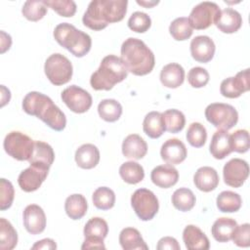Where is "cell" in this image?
Returning <instances> with one entry per match:
<instances>
[{
  "label": "cell",
  "mask_w": 250,
  "mask_h": 250,
  "mask_svg": "<svg viewBox=\"0 0 250 250\" xmlns=\"http://www.w3.org/2000/svg\"><path fill=\"white\" fill-rule=\"evenodd\" d=\"M81 249H105V245L103 239L96 238H85Z\"/></svg>",
  "instance_id": "681fc988"
},
{
  "label": "cell",
  "mask_w": 250,
  "mask_h": 250,
  "mask_svg": "<svg viewBox=\"0 0 250 250\" xmlns=\"http://www.w3.org/2000/svg\"><path fill=\"white\" fill-rule=\"evenodd\" d=\"M249 175L248 163L240 158H232L228 161L223 169L224 182L229 187L239 188L247 180Z\"/></svg>",
  "instance_id": "7c38bea8"
},
{
  "label": "cell",
  "mask_w": 250,
  "mask_h": 250,
  "mask_svg": "<svg viewBox=\"0 0 250 250\" xmlns=\"http://www.w3.org/2000/svg\"><path fill=\"white\" fill-rule=\"evenodd\" d=\"M44 71L52 84L61 86L66 84L71 79L73 67L71 62L65 56L55 53L47 58L44 64Z\"/></svg>",
  "instance_id": "8992f818"
},
{
  "label": "cell",
  "mask_w": 250,
  "mask_h": 250,
  "mask_svg": "<svg viewBox=\"0 0 250 250\" xmlns=\"http://www.w3.org/2000/svg\"><path fill=\"white\" fill-rule=\"evenodd\" d=\"M87 209V200L82 194L74 193L66 197L64 202V210L70 219L80 220L86 215Z\"/></svg>",
  "instance_id": "f546056e"
},
{
  "label": "cell",
  "mask_w": 250,
  "mask_h": 250,
  "mask_svg": "<svg viewBox=\"0 0 250 250\" xmlns=\"http://www.w3.org/2000/svg\"><path fill=\"white\" fill-rule=\"evenodd\" d=\"M183 240L188 250H207L210 242L206 234L196 226L188 225L183 231Z\"/></svg>",
  "instance_id": "d6986e66"
},
{
  "label": "cell",
  "mask_w": 250,
  "mask_h": 250,
  "mask_svg": "<svg viewBox=\"0 0 250 250\" xmlns=\"http://www.w3.org/2000/svg\"><path fill=\"white\" fill-rule=\"evenodd\" d=\"M215 43L207 35L195 36L190 42V54L193 60L198 62L206 63L215 55Z\"/></svg>",
  "instance_id": "2e32d148"
},
{
  "label": "cell",
  "mask_w": 250,
  "mask_h": 250,
  "mask_svg": "<svg viewBox=\"0 0 250 250\" xmlns=\"http://www.w3.org/2000/svg\"><path fill=\"white\" fill-rule=\"evenodd\" d=\"M209 150L216 159H224L232 151L230 146V135L228 131L218 130L213 134Z\"/></svg>",
  "instance_id": "d4e9b609"
},
{
  "label": "cell",
  "mask_w": 250,
  "mask_h": 250,
  "mask_svg": "<svg viewBox=\"0 0 250 250\" xmlns=\"http://www.w3.org/2000/svg\"><path fill=\"white\" fill-rule=\"evenodd\" d=\"M34 143L22 132L12 131L6 135L3 146L11 157L19 161H29L34 150Z\"/></svg>",
  "instance_id": "ba28073f"
},
{
  "label": "cell",
  "mask_w": 250,
  "mask_h": 250,
  "mask_svg": "<svg viewBox=\"0 0 250 250\" xmlns=\"http://www.w3.org/2000/svg\"><path fill=\"white\" fill-rule=\"evenodd\" d=\"M62 102L66 106L75 113H84L88 111L92 105V96L83 88L70 85L65 88L61 95Z\"/></svg>",
  "instance_id": "8fae6325"
},
{
  "label": "cell",
  "mask_w": 250,
  "mask_h": 250,
  "mask_svg": "<svg viewBox=\"0 0 250 250\" xmlns=\"http://www.w3.org/2000/svg\"><path fill=\"white\" fill-rule=\"evenodd\" d=\"M48 7L43 3V1H35L29 0L24 2L21 13L22 16L30 21H38L39 20L43 19L44 16L47 14Z\"/></svg>",
  "instance_id": "ab89813d"
},
{
  "label": "cell",
  "mask_w": 250,
  "mask_h": 250,
  "mask_svg": "<svg viewBox=\"0 0 250 250\" xmlns=\"http://www.w3.org/2000/svg\"><path fill=\"white\" fill-rule=\"evenodd\" d=\"M18 233L12 224L5 218L0 219V249L12 250L17 246Z\"/></svg>",
  "instance_id": "e575fe53"
},
{
  "label": "cell",
  "mask_w": 250,
  "mask_h": 250,
  "mask_svg": "<svg viewBox=\"0 0 250 250\" xmlns=\"http://www.w3.org/2000/svg\"><path fill=\"white\" fill-rule=\"evenodd\" d=\"M236 227L237 223L234 219L222 217L214 222L211 228V233L216 241L228 242L231 239L232 233Z\"/></svg>",
  "instance_id": "4316f807"
},
{
  "label": "cell",
  "mask_w": 250,
  "mask_h": 250,
  "mask_svg": "<svg viewBox=\"0 0 250 250\" xmlns=\"http://www.w3.org/2000/svg\"><path fill=\"white\" fill-rule=\"evenodd\" d=\"M205 117L219 130H229L238 121V112L234 106L224 103H213L205 108Z\"/></svg>",
  "instance_id": "52a82bcc"
},
{
  "label": "cell",
  "mask_w": 250,
  "mask_h": 250,
  "mask_svg": "<svg viewBox=\"0 0 250 250\" xmlns=\"http://www.w3.org/2000/svg\"><path fill=\"white\" fill-rule=\"evenodd\" d=\"M23 226L30 234H39L46 228V215L43 209L37 204L27 205L22 214Z\"/></svg>",
  "instance_id": "9a60e30c"
},
{
  "label": "cell",
  "mask_w": 250,
  "mask_h": 250,
  "mask_svg": "<svg viewBox=\"0 0 250 250\" xmlns=\"http://www.w3.org/2000/svg\"><path fill=\"white\" fill-rule=\"evenodd\" d=\"M43 3L64 18H71L76 13V4L72 0H44Z\"/></svg>",
  "instance_id": "b9f144b4"
},
{
  "label": "cell",
  "mask_w": 250,
  "mask_h": 250,
  "mask_svg": "<svg viewBox=\"0 0 250 250\" xmlns=\"http://www.w3.org/2000/svg\"><path fill=\"white\" fill-rule=\"evenodd\" d=\"M151 25L150 17L144 12H135L133 13L128 20V27L137 32L144 33L149 29Z\"/></svg>",
  "instance_id": "7bdbcfd3"
},
{
  "label": "cell",
  "mask_w": 250,
  "mask_h": 250,
  "mask_svg": "<svg viewBox=\"0 0 250 250\" xmlns=\"http://www.w3.org/2000/svg\"><path fill=\"white\" fill-rule=\"evenodd\" d=\"M32 250H39V249H57V244L55 240L52 238H44L34 243L31 247Z\"/></svg>",
  "instance_id": "f907efd6"
},
{
  "label": "cell",
  "mask_w": 250,
  "mask_h": 250,
  "mask_svg": "<svg viewBox=\"0 0 250 250\" xmlns=\"http://www.w3.org/2000/svg\"><path fill=\"white\" fill-rule=\"evenodd\" d=\"M143 130L146 135L151 139H157L161 137L166 131L162 113L158 111L148 112L144 118Z\"/></svg>",
  "instance_id": "f1b7e54d"
},
{
  "label": "cell",
  "mask_w": 250,
  "mask_h": 250,
  "mask_svg": "<svg viewBox=\"0 0 250 250\" xmlns=\"http://www.w3.org/2000/svg\"><path fill=\"white\" fill-rule=\"evenodd\" d=\"M147 152L146 141L138 134L128 135L122 143V153L126 158L142 159Z\"/></svg>",
  "instance_id": "44dd1931"
},
{
  "label": "cell",
  "mask_w": 250,
  "mask_h": 250,
  "mask_svg": "<svg viewBox=\"0 0 250 250\" xmlns=\"http://www.w3.org/2000/svg\"><path fill=\"white\" fill-rule=\"evenodd\" d=\"M49 169L37 165H32L21 171L18 178L20 188L25 192L38 189L48 176Z\"/></svg>",
  "instance_id": "5bb4252c"
},
{
  "label": "cell",
  "mask_w": 250,
  "mask_h": 250,
  "mask_svg": "<svg viewBox=\"0 0 250 250\" xmlns=\"http://www.w3.org/2000/svg\"><path fill=\"white\" fill-rule=\"evenodd\" d=\"M119 175L121 179L130 185H136L145 178V171L141 164L135 161H127L119 167Z\"/></svg>",
  "instance_id": "1f68e13d"
},
{
  "label": "cell",
  "mask_w": 250,
  "mask_h": 250,
  "mask_svg": "<svg viewBox=\"0 0 250 250\" xmlns=\"http://www.w3.org/2000/svg\"><path fill=\"white\" fill-rule=\"evenodd\" d=\"M214 23L223 33L230 34L236 32L241 27L242 17L236 10L226 8L221 10Z\"/></svg>",
  "instance_id": "ffe728a7"
},
{
  "label": "cell",
  "mask_w": 250,
  "mask_h": 250,
  "mask_svg": "<svg viewBox=\"0 0 250 250\" xmlns=\"http://www.w3.org/2000/svg\"><path fill=\"white\" fill-rule=\"evenodd\" d=\"M220 12L221 9L216 3L204 1L192 8L188 20L192 29H206L215 22Z\"/></svg>",
  "instance_id": "30bf717a"
},
{
  "label": "cell",
  "mask_w": 250,
  "mask_h": 250,
  "mask_svg": "<svg viewBox=\"0 0 250 250\" xmlns=\"http://www.w3.org/2000/svg\"><path fill=\"white\" fill-rule=\"evenodd\" d=\"M173 206L182 212L190 211L196 202V198L191 189L188 188H180L176 189L172 195Z\"/></svg>",
  "instance_id": "d6a6232c"
},
{
  "label": "cell",
  "mask_w": 250,
  "mask_h": 250,
  "mask_svg": "<svg viewBox=\"0 0 250 250\" xmlns=\"http://www.w3.org/2000/svg\"><path fill=\"white\" fill-rule=\"evenodd\" d=\"M185 80V69L177 63L171 62L164 65L160 71V81L164 87L175 89L180 87Z\"/></svg>",
  "instance_id": "cb8c5ba5"
},
{
  "label": "cell",
  "mask_w": 250,
  "mask_h": 250,
  "mask_svg": "<svg viewBox=\"0 0 250 250\" xmlns=\"http://www.w3.org/2000/svg\"><path fill=\"white\" fill-rule=\"evenodd\" d=\"M161 158L168 164L177 165L182 163L188 155V150L185 144L177 139L167 140L161 146L160 149Z\"/></svg>",
  "instance_id": "e0dca14e"
},
{
  "label": "cell",
  "mask_w": 250,
  "mask_h": 250,
  "mask_svg": "<svg viewBox=\"0 0 250 250\" xmlns=\"http://www.w3.org/2000/svg\"><path fill=\"white\" fill-rule=\"evenodd\" d=\"M231 239L238 247H249L250 245V225L248 223L237 225L235 228Z\"/></svg>",
  "instance_id": "7dc6e473"
},
{
  "label": "cell",
  "mask_w": 250,
  "mask_h": 250,
  "mask_svg": "<svg viewBox=\"0 0 250 250\" xmlns=\"http://www.w3.org/2000/svg\"><path fill=\"white\" fill-rule=\"evenodd\" d=\"M249 68L237 72L234 77L224 79L220 86V92L222 96L229 99L238 98L243 93L249 91Z\"/></svg>",
  "instance_id": "4fadbf2b"
},
{
  "label": "cell",
  "mask_w": 250,
  "mask_h": 250,
  "mask_svg": "<svg viewBox=\"0 0 250 250\" xmlns=\"http://www.w3.org/2000/svg\"><path fill=\"white\" fill-rule=\"evenodd\" d=\"M119 243L124 250H147L148 246L135 228H125L119 233Z\"/></svg>",
  "instance_id": "83f0119b"
},
{
  "label": "cell",
  "mask_w": 250,
  "mask_h": 250,
  "mask_svg": "<svg viewBox=\"0 0 250 250\" xmlns=\"http://www.w3.org/2000/svg\"><path fill=\"white\" fill-rule=\"evenodd\" d=\"M219 175L217 171L209 166H203L196 170L193 176L195 187L204 192L214 190L219 185Z\"/></svg>",
  "instance_id": "7402d4cb"
},
{
  "label": "cell",
  "mask_w": 250,
  "mask_h": 250,
  "mask_svg": "<svg viewBox=\"0 0 250 250\" xmlns=\"http://www.w3.org/2000/svg\"><path fill=\"white\" fill-rule=\"evenodd\" d=\"M208 71L200 66L192 67L188 73V82L193 88H202L209 82Z\"/></svg>",
  "instance_id": "bcb514c9"
},
{
  "label": "cell",
  "mask_w": 250,
  "mask_h": 250,
  "mask_svg": "<svg viewBox=\"0 0 250 250\" xmlns=\"http://www.w3.org/2000/svg\"><path fill=\"white\" fill-rule=\"evenodd\" d=\"M75 162L82 169H92L99 164L100 151L93 144H84L75 151Z\"/></svg>",
  "instance_id": "603a6c76"
},
{
  "label": "cell",
  "mask_w": 250,
  "mask_h": 250,
  "mask_svg": "<svg viewBox=\"0 0 250 250\" xmlns=\"http://www.w3.org/2000/svg\"><path fill=\"white\" fill-rule=\"evenodd\" d=\"M121 61L128 72L137 76L150 73L155 64L152 51L141 39L129 37L121 45Z\"/></svg>",
  "instance_id": "3957f363"
},
{
  "label": "cell",
  "mask_w": 250,
  "mask_h": 250,
  "mask_svg": "<svg viewBox=\"0 0 250 250\" xmlns=\"http://www.w3.org/2000/svg\"><path fill=\"white\" fill-rule=\"evenodd\" d=\"M98 113L103 120L115 122L122 114V105L114 99H104L98 105Z\"/></svg>",
  "instance_id": "4dcf8cb0"
},
{
  "label": "cell",
  "mask_w": 250,
  "mask_h": 250,
  "mask_svg": "<svg viewBox=\"0 0 250 250\" xmlns=\"http://www.w3.org/2000/svg\"><path fill=\"white\" fill-rule=\"evenodd\" d=\"M186 138L191 146L201 147L206 143L207 131L201 123L193 122L188 126Z\"/></svg>",
  "instance_id": "60d3db41"
},
{
  "label": "cell",
  "mask_w": 250,
  "mask_h": 250,
  "mask_svg": "<svg viewBox=\"0 0 250 250\" xmlns=\"http://www.w3.org/2000/svg\"><path fill=\"white\" fill-rule=\"evenodd\" d=\"M230 146L232 151L238 153H244L248 151L250 146L248 131L245 129H239L233 132L230 135Z\"/></svg>",
  "instance_id": "ee69618b"
},
{
  "label": "cell",
  "mask_w": 250,
  "mask_h": 250,
  "mask_svg": "<svg viewBox=\"0 0 250 250\" xmlns=\"http://www.w3.org/2000/svg\"><path fill=\"white\" fill-rule=\"evenodd\" d=\"M53 34L62 47L77 58L84 57L91 50L92 39L90 35L68 22L59 23L55 27Z\"/></svg>",
  "instance_id": "5b68a950"
},
{
  "label": "cell",
  "mask_w": 250,
  "mask_h": 250,
  "mask_svg": "<svg viewBox=\"0 0 250 250\" xmlns=\"http://www.w3.org/2000/svg\"><path fill=\"white\" fill-rule=\"evenodd\" d=\"M128 71L121 59L115 55L105 56L99 68L91 75L90 84L96 91H109L117 83L127 78Z\"/></svg>",
  "instance_id": "277c9868"
},
{
  "label": "cell",
  "mask_w": 250,
  "mask_h": 250,
  "mask_svg": "<svg viewBox=\"0 0 250 250\" xmlns=\"http://www.w3.org/2000/svg\"><path fill=\"white\" fill-rule=\"evenodd\" d=\"M0 209L7 210L12 206L15 197V190L12 183L4 178L0 180Z\"/></svg>",
  "instance_id": "f6af8a7d"
},
{
  "label": "cell",
  "mask_w": 250,
  "mask_h": 250,
  "mask_svg": "<svg viewBox=\"0 0 250 250\" xmlns=\"http://www.w3.org/2000/svg\"><path fill=\"white\" fill-rule=\"evenodd\" d=\"M171 36L177 41H184L192 35V28L188 22V18L181 17L175 19L169 26Z\"/></svg>",
  "instance_id": "f35d334b"
},
{
  "label": "cell",
  "mask_w": 250,
  "mask_h": 250,
  "mask_svg": "<svg viewBox=\"0 0 250 250\" xmlns=\"http://www.w3.org/2000/svg\"><path fill=\"white\" fill-rule=\"evenodd\" d=\"M6 39V33L2 30L1 31V53H5L7 50L10 49L12 45V38H9L8 40Z\"/></svg>",
  "instance_id": "816d5d0a"
},
{
  "label": "cell",
  "mask_w": 250,
  "mask_h": 250,
  "mask_svg": "<svg viewBox=\"0 0 250 250\" xmlns=\"http://www.w3.org/2000/svg\"><path fill=\"white\" fill-rule=\"evenodd\" d=\"M55 160V152L52 146L42 141H35L34 150L29 163L50 169Z\"/></svg>",
  "instance_id": "484cf974"
},
{
  "label": "cell",
  "mask_w": 250,
  "mask_h": 250,
  "mask_svg": "<svg viewBox=\"0 0 250 250\" xmlns=\"http://www.w3.org/2000/svg\"><path fill=\"white\" fill-rule=\"evenodd\" d=\"M83 232L85 238H96L104 240L108 233V226L103 218L93 217L86 223Z\"/></svg>",
  "instance_id": "d590c367"
},
{
  "label": "cell",
  "mask_w": 250,
  "mask_h": 250,
  "mask_svg": "<svg viewBox=\"0 0 250 250\" xmlns=\"http://www.w3.org/2000/svg\"><path fill=\"white\" fill-rule=\"evenodd\" d=\"M156 248L157 250H180L181 246L176 238L165 236L159 239Z\"/></svg>",
  "instance_id": "c3c4849f"
},
{
  "label": "cell",
  "mask_w": 250,
  "mask_h": 250,
  "mask_svg": "<svg viewBox=\"0 0 250 250\" xmlns=\"http://www.w3.org/2000/svg\"><path fill=\"white\" fill-rule=\"evenodd\" d=\"M217 207L221 212L233 213L240 209L242 199L240 195L234 191L225 190L222 191L216 199Z\"/></svg>",
  "instance_id": "836d02e7"
},
{
  "label": "cell",
  "mask_w": 250,
  "mask_h": 250,
  "mask_svg": "<svg viewBox=\"0 0 250 250\" xmlns=\"http://www.w3.org/2000/svg\"><path fill=\"white\" fill-rule=\"evenodd\" d=\"M25 113L36 116L55 131H62L66 125L64 113L52 99L40 92L32 91L25 95L21 104Z\"/></svg>",
  "instance_id": "7a4b0ae2"
},
{
  "label": "cell",
  "mask_w": 250,
  "mask_h": 250,
  "mask_svg": "<svg viewBox=\"0 0 250 250\" xmlns=\"http://www.w3.org/2000/svg\"><path fill=\"white\" fill-rule=\"evenodd\" d=\"M136 2H137V4H139L145 8H147V9L152 8L153 6H155L159 3V1H140V0H137Z\"/></svg>",
  "instance_id": "f5cc1de1"
},
{
  "label": "cell",
  "mask_w": 250,
  "mask_h": 250,
  "mask_svg": "<svg viewBox=\"0 0 250 250\" xmlns=\"http://www.w3.org/2000/svg\"><path fill=\"white\" fill-rule=\"evenodd\" d=\"M131 205L142 221H150L157 214L159 202L156 195L147 188H138L131 196Z\"/></svg>",
  "instance_id": "9c48e42d"
},
{
  "label": "cell",
  "mask_w": 250,
  "mask_h": 250,
  "mask_svg": "<svg viewBox=\"0 0 250 250\" xmlns=\"http://www.w3.org/2000/svg\"><path fill=\"white\" fill-rule=\"evenodd\" d=\"M166 131L176 134L181 132L186 124V117L184 113L178 109H167L162 113Z\"/></svg>",
  "instance_id": "8d00e7d4"
},
{
  "label": "cell",
  "mask_w": 250,
  "mask_h": 250,
  "mask_svg": "<svg viewBox=\"0 0 250 250\" xmlns=\"http://www.w3.org/2000/svg\"><path fill=\"white\" fill-rule=\"evenodd\" d=\"M150 179L155 186L162 188H169L177 184L179 172L171 164H162L152 169Z\"/></svg>",
  "instance_id": "ac0fdd59"
},
{
  "label": "cell",
  "mask_w": 250,
  "mask_h": 250,
  "mask_svg": "<svg viewBox=\"0 0 250 250\" xmlns=\"http://www.w3.org/2000/svg\"><path fill=\"white\" fill-rule=\"evenodd\" d=\"M94 205L100 210H109L114 206L115 193L107 187L98 188L92 195Z\"/></svg>",
  "instance_id": "74e56055"
},
{
  "label": "cell",
  "mask_w": 250,
  "mask_h": 250,
  "mask_svg": "<svg viewBox=\"0 0 250 250\" xmlns=\"http://www.w3.org/2000/svg\"><path fill=\"white\" fill-rule=\"evenodd\" d=\"M127 6V0H93L83 15V24L92 30H102L109 23L122 21Z\"/></svg>",
  "instance_id": "6da1fadb"
}]
</instances>
